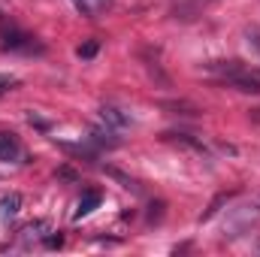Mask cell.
<instances>
[{
  "label": "cell",
  "mask_w": 260,
  "mask_h": 257,
  "mask_svg": "<svg viewBox=\"0 0 260 257\" xmlns=\"http://www.w3.org/2000/svg\"><path fill=\"white\" fill-rule=\"evenodd\" d=\"M46 245H49V248H61V245H64V236H49Z\"/></svg>",
  "instance_id": "obj_9"
},
{
  "label": "cell",
  "mask_w": 260,
  "mask_h": 257,
  "mask_svg": "<svg viewBox=\"0 0 260 257\" xmlns=\"http://www.w3.org/2000/svg\"><path fill=\"white\" fill-rule=\"evenodd\" d=\"M0 3H3V0H0Z\"/></svg>",
  "instance_id": "obj_12"
},
{
  "label": "cell",
  "mask_w": 260,
  "mask_h": 257,
  "mask_svg": "<svg viewBox=\"0 0 260 257\" xmlns=\"http://www.w3.org/2000/svg\"><path fill=\"white\" fill-rule=\"evenodd\" d=\"M27 118H30V124H37V127H49V124H46V121H43V118H37V115H34V112H30V115H27Z\"/></svg>",
  "instance_id": "obj_11"
},
{
  "label": "cell",
  "mask_w": 260,
  "mask_h": 257,
  "mask_svg": "<svg viewBox=\"0 0 260 257\" xmlns=\"http://www.w3.org/2000/svg\"><path fill=\"white\" fill-rule=\"evenodd\" d=\"M115 133H118V130H112L109 124H103V127H94V130H91V136H88V139H91V142H97V145H106V148H115V145H118V139H115Z\"/></svg>",
  "instance_id": "obj_4"
},
{
  "label": "cell",
  "mask_w": 260,
  "mask_h": 257,
  "mask_svg": "<svg viewBox=\"0 0 260 257\" xmlns=\"http://www.w3.org/2000/svg\"><path fill=\"white\" fill-rule=\"evenodd\" d=\"M18 157V142L9 133H0V160H15Z\"/></svg>",
  "instance_id": "obj_7"
},
{
  "label": "cell",
  "mask_w": 260,
  "mask_h": 257,
  "mask_svg": "<svg viewBox=\"0 0 260 257\" xmlns=\"http://www.w3.org/2000/svg\"><path fill=\"white\" fill-rule=\"evenodd\" d=\"M18 209H21V194H3V197H0V215H3V218H6V221H9V218H15V215H18Z\"/></svg>",
  "instance_id": "obj_5"
},
{
  "label": "cell",
  "mask_w": 260,
  "mask_h": 257,
  "mask_svg": "<svg viewBox=\"0 0 260 257\" xmlns=\"http://www.w3.org/2000/svg\"><path fill=\"white\" fill-rule=\"evenodd\" d=\"M257 248H260V245H257Z\"/></svg>",
  "instance_id": "obj_13"
},
{
  "label": "cell",
  "mask_w": 260,
  "mask_h": 257,
  "mask_svg": "<svg viewBox=\"0 0 260 257\" xmlns=\"http://www.w3.org/2000/svg\"><path fill=\"white\" fill-rule=\"evenodd\" d=\"M100 191H85L82 194V200H79V206H76V218H85V215H91L97 206H100Z\"/></svg>",
  "instance_id": "obj_3"
},
{
  "label": "cell",
  "mask_w": 260,
  "mask_h": 257,
  "mask_svg": "<svg viewBox=\"0 0 260 257\" xmlns=\"http://www.w3.org/2000/svg\"><path fill=\"white\" fill-rule=\"evenodd\" d=\"M230 82H233L239 91H251V94H257V91H260V79H257V76H248L245 70H239L236 76H230Z\"/></svg>",
  "instance_id": "obj_6"
},
{
  "label": "cell",
  "mask_w": 260,
  "mask_h": 257,
  "mask_svg": "<svg viewBox=\"0 0 260 257\" xmlns=\"http://www.w3.org/2000/svg\"><path fill=\"white\" fill-rule=\"evenodd\" d=\"M9 88H12V76H3V73H0V94L9 91Z\"/></svg>",
  "instance_id": "obj_10"
},
{
  "label": "cell",
  "mask_w": 260,
  "mask_h": 257,
  "mask_svg": "<svg viewBox=\"0 0 260 257\" xmlns=\"http://www.w3.org/2000/svg\"><path fill=\"white\" fill-rule=\"evenodd\" d=\"M97 49H100V46H97V43H94V40H88V43H82V46H79V49H76V55H79V58H85V61H88V58H94V55H97Z\"/></svg>",
  "instance_id": "obj_8"
},
{
  "label": "cell",
  "mask_w": 260,
  "mask_h": 257,
  "mask_svg": "<svg viewBox=\"0 0 260 257\" xmlns=\"http://www.w3.org/2000/svg\"><path fill=\"white\" fill-rule=\"evenodd\" d=\"M3 49H24V52H30L34 49V40L27 37V34H21V30H3Z\"/></svg>",
  "instance_id": "obj_1"
},
{
  "label": "cell",
  "mask_w": 260,
  "mask_h": 257,
  "mask_svg": "<svg viewBox=\"0 0 260 257\" xmlns=\"http://www.w3.org/2000/svg\"><path fill=\"white\" fill-rule=\"evenodd\" d=\"M100 118H103V124H109L112 130H124L130 124V115H124V112L115 109V106H103V109H100Z\"/></svg>",
  "instance_id": "obj_2"
}]
</instances>
